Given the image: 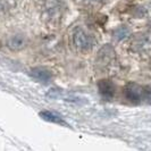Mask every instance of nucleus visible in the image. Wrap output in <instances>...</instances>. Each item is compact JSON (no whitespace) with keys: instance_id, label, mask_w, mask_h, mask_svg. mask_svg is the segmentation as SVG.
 I'll return each instance as SVG.
<instances>
[{"instance_id":"f257e3e1","label":"nucleus","mask_w":151,"mask_h":151,"mask_svg":"<svg viewBox=\"0 0 151 151\" xmlns=\"http://www.w3.org/2000/svg\"><path fill=\"white\" fill-rule=\"evenodd\" d=\"M73 43L77 50L89 51L93 48V45H96V41L91 34L86 33L83 29L78 27L73 33Z\"/></svg>"},{"instance_id":"f03ea898","label":"nucleus","mask_w":151,"mask_h":151,"mask_svg":"<svg viewBox=\"0 0 151 151\" xmlns=\"http://www.w3.org/2000/svg\"><path fill=\"white\" fill-rule=\"evenodd\" d=\"M124 96L129 101L133 104H139L144 101V86L136 83H129L124 89Z\"/></svg>"},{"instance_id":"7ed1b4c3","label":"nucleus","mask_w":151,"mask_h":151,"mask_svg":"<svg viewBox=\"0 0 151 151\" xmlns=\"http://www.w3.org/2000/svg\"><path fill=\"white\" fill-rule=\"evenodd\" d=\"M98 90L100 96L106 100H111L115 96V85L109 80H101L98 82Z\"/></svg>"},{"instance_id":"20e7f679","label":"nucleus","mask_w":151,"mask_h":151,"mask_svg":"<svg viewBox=\"0 0 151 151\" xmlns=\"http://www.w3.org/2000/svg\"><path fill=\"white\" fill-rule=\"evenodd\" d=\"M31 77H33L34 80H37L39 82L42 83H48L51 78H52V74L49 69L45 67H34L30 70Z\"/></svg>"},{"instance_id":"39448f33","label":"nucleus","mask_w":151,"mask_h":151,"mask_svg":"<svg viewBox=\"0 0 151 151\" xmlns=\"http://www.w3.org/2000/svg\"><path fill=\"white\" fill-rule=\"evenodd\" d=\"M8 48L13 51H19V50H23L26 45H27V40L26 38L22 35V34H15L13 37L8 39Z\"/></svg>"},{"instance_id":"423d86ee","label":"nucleus","mask_w":151,"mask_h":151,"mask_svg":"<svg viewBox=\"0 0 151 151\" xmlns=\"http://www.w3.org/2000/svg\"><path fill=\"white\" fill-rule=\"evenodd\" d=\"M47 97H49L51 99H63V100L73 101V102L78 100V98H76L75 96H73V94L65 92L63 90H59V89H50V91L47 93Z\"/></svg>"},{"instance_id":"0eeeda50","label":"nucleus","mask_w":151,"mask_h":151,"mask_svg":"<svg viewBox=\"0 0 151 151\" xmlns=\"http://www.w3.org/2000/svg\"><path fill=\"white\" fill-rule=\"evenodd\" d=\"M39 116L43 119V121L50 122V123H55V124H59V125H63V126H68L66 124V122L61 118L59 115L52 113V111H49V110H42L40 111Z\"/></svg>"},{"instance_id":"6e6552de","label":"nucleus","mask_w":151,"mask_h":151,"mask_svg":"<svg viewBox=\"0 0 151 151\" xmlns=\"http://www.w3.org/2000/svg\"><path fill=\"white\" fill-rule=\"evenodd\" d=\"M113 34H114V38L116 39V40L121 41V40H124V39H126L129 37V27H126L125 25H121V26H118L117 29H115Z\"/></svg>"},{"instance_id":"1a4fd4ad","label":"nucleus","mask_w":151,"mask_h":151,"mask_svg":"<svg viewBox=\"0 0 151 151\" xmlns=\"http://www.w3.org/2000/svg\"><path fill=\"white\" fill-rule=\"evenodd\" d=\"M144 101L151 105V86H144Z\"/></svg>"},{"instance_id":"9d476101","label":"nucleus","mask_w":151,"mask_h":151,"mask_svg":"<svg viewBox=\"0 0 151 151\" xmlns=\"http://www.w3.org/2000/svg\"><path fill=\"white\" fill-rule=\"evenodd\" d=\"M85 1L89 2V4H100V2H102L105 0H85Z\"/></svg>"},{"instance_id":"9b49d317","label":"nucleus","mask_w":151,"mask_h":151,"mask_svg":"<svg viewBox=\"0 0 151 151\" xmlns=\"http://www.w3.org/2000/svg\"><path fill=\"white\" fill-rule=\"evenodd\" d=\"M0 45H1V43H0Z\"/></svg>"}]
</instances>
